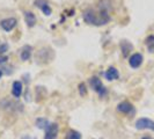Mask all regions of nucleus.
I'll use <instances>...</instances> for the list:
<instances>
[{"label":"nucleus","mask_w":154,"mask_h":139,"mask_svg":"<svg viewBox=\"0 0 154 139\" xmlns=\"http://www.w3.org/2000/svg\"><path fill=\"white\" fill-rule=\"evenodd\" d=\"M82 19L87 24L91 26H104L111 20L110 13L101 11V9H94V8H86L82 13Z\"/></svg>","instance_id":"f257e3e1"},{"label":"nucleus","mask_w":154,"mask_h":139,"mask_svg":"<svg viewBox=\"0 0 154 139\" xmlns=\"http://www.w3.org/2000/svg\"><path fill=\"white\" fill-rule=\"evenodd\" d=\"M88 82H89V85H91V88H92L95 93H97V95H99L100 97H104V96L108 94L107 87L102 84V81H101V79L99 77L93 76V77L89 78Z\"/></svg>","instance_id":"f03ea898"},{"label":"nucleus","mask_w":154,"mask_h":139,"mask_svg":"<svg viewBox=\"0 0 154 139\" xmlns=\"http://www.w3.org/2000/svg\"><path fill=\"white\" fill-rule=\"evenodd\" d=\"M136 129L138 130H151L154 132V121L147 118V117H141L136 121Z\"/></svg>","instance_id":"7ed1b4c3"},{"label":"nucleus","mask_w":154,"mask_h":139,"mask_svg":"<svg viewBox=\"0 0 154 139\" xmlns=\"http://www.w3.org/2000/svg\"><path fill=\"white\" fill-rule=\"evenodd\" d=\"M117 111L123 115H133L134 114V107L129 101H122L117 104Z\"/></svg>","instance_id":"20e7f679"},{"label":"nucleus","mask_w":154,"mask_h":139,"mask_svg":"<svg viewBox=\"0 0 154 139\" xmlns=\"http://www.w3.org/2000/svg\"><path fill=\"white\" fill-rule=\"evenodd\" d=\"M17 24V20L15 17H6V19H2L0 20V28L6 32L12 31Z\"/></svg>","instance_id":"39448f33"},{"label":"nucleus","mask_w":154,"mask_h":139,"mask_svg":"<svg viewBox=\"0 0 154 139\" xmlns=\"http://www.w3.org/2000/svg\"><path fill=\"white\" fill-rule=\"evenodd\" d=\"M34 6L41 9V12L46 16H50L52 14V8L49 5L48 0H35L34 1Z\"/></svg>","instance_id":"423d86ee"},{"label":"nucleus","mask_w":154,"mask_h":139,"mask_svg":"<svg viewBox=\"0 0 154 139\" xmlns=\"http://www.w3.org/2000/svg\"><path fill=\"white\" fill-rule=\"evenodd\" d=\"M59 132V125L57 123H50L44 130V139H57Z\"/></svg>","instance_id":"0eeeda50"},{"label":"nucleus","mask_w":154,"mask_h":139,"mask_svg":"<svg viewBox=\"0 0 154 139\" xmlns=\"http://www.w3.org/2000/svg\"><path fill=\"white\" fill-rule=\"evenodd\" d=\"M143 62H144V57L139 52H136V54H131L129 57V65L131 66L132 69H139L141 66Z\"/></svg>","instance_id":"6e6552de"},{"label":"nucleus","mask_w":154,"mask_h":139,"mask_svg":"<svg viewBox=\"0 0 154 139\" xmlns=\"http://www.w3.org/2000/svg\"><path fill=\"white\" fill-rule=\"evenodd\" d=\"M32 51H34V49H32L31 45H29V44L23 45L22 48L20 49V59H21L22 62L29 60L31 58V56H32Z\"/></svg>","instance_id":"1a4fd4ad"},{"label":"nucleus","mask_w":154,"mask_h":139,"mask_svg":"<svg viewBox=\"0 0 154 139\" xmlns=\"http://www.w3.org/2000/svg\"><path fill=\"white\" fill-rule=\"evenodd\" d=\"M23 92V85L20 80H15L13 84H12V95L15 97L16 100H19L22 95Z\"/></svg>","instance_id":"9d476101"},{"label":"nucleus","mask_w":154,"mask_h":139,"mask_svg":"<svg viewBox=\"0 0 154 139\" xmlns=\"http://www.w3.org/2000/svg\"><path fill=\"white\" fill-rule=\"evenodd\" d=\"M104 78L108 81H114V80H118L119 79V72L116 69L115 66H110L107 69V71L104 72Z\"/></svg>","instance_id":"9b49d317"},{"label":"nucleus","mask_w":154,"mask_h":139,"mask_svg":"<svg viewBox=\"0 0 154 139\" xmlns=\"http://www.w3.org/2000/svg\"><path fill=\"white\" fill-rule=\"evenodd\" d=\"M23 17H24V21H26V24L29 27V28H32L35 24H36V15L31 12V11H24L23 12Z\"/></svg>","instance_id":"f8f14e48"},{"label":"nucleus","mask_w":154,"mask_h":139,"mask_svg":"<svg viewBox=\"0 0 154 139\" xmlns=\"http://www.w3.org/2000/svg\"><path fill=\"white\" fill-rule=\"evenodd\" d=\"M97 7L101 11H104V12H108V13H112L114 12V0H100Z\"/></svg>","instance_id":"ddd939ff"},{"label":"nucleus","mask_w":154,"mask_h":139,"mask_svg":"<svg viewBox=\"0 0 154 139\" xmlns=\"http://www.w3.org/2000/svg\"><path fill=\"white\" fill-rule=\"evenodd\" d=\"M119 48H121V51H122V54H123L124 58H128L130 52L133 50V45L128 41H122L119 43Z\"/></svg>","instance_id":"4468645a"},{"label":"nucleus","mask_w":154,"mask_h":139,"mask_svg":"<svg viewBox=\"0 0 154 139\" xmlns=\"http://www.w3.org/2000/svg\"><path fill=\"white\" fill-rule=\"evenodd\" d=\"M145 45L149 54H154V35H148L145 39Z\"/></svg>","instance_id":"2eb2a0df"},{"label":"nucleus","mask_w":154,"mask_h":139,"mask_svg":"<svg viewBox=\"0 0 154 139\" xmlns=\"http://www.w3.org/2000/svg\"><path fill=\"white\" fill-rule=\"evenodd\" d=\"M49 125H50L49 119H46L44 117H38V118L36 119V126H37L38 129H41V130H45Z\"/></svg>","instance_id":"dca6fc26"},{"label":"nucleus","mask_w":154,"mask_h":139,"mask_svg":"<svg viewBox=\"0 0 154 139\" xmlns=\"http://www.w3.org/2000/svg\"><path fill=\"white\" fill-rule=\"evenodd\" d=\"M65 139H82V136L77 130L69 129V131L66 132V134H65Z\"/></svg>","instance_id":"f3484780"},{"label":"nucleus","mask_w":154,"mask_h":139,"mask_svg":"<svg viewBox=\"0 0 154 139\" xmlns=\"http://www.w3.org/2000/svg\"><path fill=\"white\" fill-rule=\"evenodd\" d=\"M78 91H79V94H80V96H86L87 95V86H86L85 82H80L79 86H78Z\"/></svg>","instance_id":"a211bd4d"},{"label":"nucleus","mask_w":154,"mask_h":139,"mask_svg":"<svg viewBox=\"0 0 154 139\" xmlns=\"http://www.w3.org/2000/svg\"><path fill=\"white\" fill-rule=\"evenodd\" d=\"M8 48H9V45H8L7 43L0 42V56H2V54H5V52L8 50Z\"/></svg>","instance_id":"6ab92c4d"},{"label":"nucleus","mask_w":154,"mask_h":139,"mask_svg":"<svg viewBox=\"0 0 154 139\" xmlns=\"http://www.w3.org/2000/svg\"><path fill=\"white\" fill-rule=\"evenodd\" d=\"M8 62V57L7 56H0V65H4V64H6Z\"/></svg>","instance_id":"aec40b11"},{"label":"nucleus","mask_w":154,"mask_h":139,"mask_svg":"<svg viewBox=\"0 0 154 139\" xmlns=\"http://www.w3.org/2000/svg\"><path fill=\"white\" fill-rule=\"evenodd\" d=\"M22 139H35V138H31L30 136H24Z\"/></svg>","instance_id":"412c9836"},{"label":"nucleus","mask_w":154,"mask_h":139,"mask_svg":"<svg viewBox=\"0 0 154 139\" xmlns=\"http://www.w3.org/2000/svg\"><path fill=\"white\" fill-rule=\"evenodd\" d=\"M141 139H153L152 137H148V136H145V137H143Z\"/></svg>","instance_id":"4be33fe9"},{"label":"nucleus","mask_w":154,"mask_h":139,"mask_svg":"<svg viewBox=\"0 0 154 139\" xmlns=\"http://www.w3.org/2000/svg\"><path fill=\"white\" fill-rule=\"evenodd\" d=\"M2 74H4V73H2V70H0V79L2 77Z\"/></svg>","instance_id":"5701e85b"}]
</instances>
